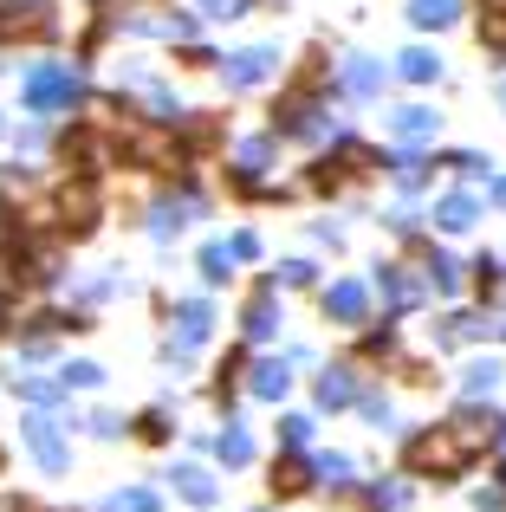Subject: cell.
I'll return each mask as SVG.
<instances>
[{"mask_svg": "<svg viewBox=\"0 0 506 512\" xmlns=\"http://www.w3.org/2000/svg\"><path fill=\"white\" fill-rule=\"evenodd\" d=\"M111 512H150V493H124V500H111Z\"/></svg>", "mask_w": 506, "mask_h": 512, "instance_id": "10", "label": "cell"}, {"mask_svg": "<svg viewBox=\"0 0 506 512\" xmlns=\"http://www.w3.org/2000/svg\"><path fill=\"white\" fill-rule=\"evenodd\" d=\"M253 389H260V396H279V389H286V376H279V370H273V363H266V370H260V376H253Z\"/></svg>", "mask_w": 506, "mask_h": 512, "instance_id": "6", "label": "cell"}, {"mask_svg": "<svg viewBox=\"0 0 506 512\" xmlns=\"http://www.w3.org/2000/svg\"><path fill=\"white\" fill-rule=\"evenodd\" d=\"M26 441L39 448V461H46V467H65V441L52 435V422H39V415H33V422H26Z\"/></svg>", "mask_w": 506, "mask_h": 512, "instance_id": "1", "label": "cell"}, {"mask_svg": "<svg viewBox=\"0 0 506 512\" xmlns=\"http://www.w3.org/2000/svg\"><path fill=\"white\" fill-rule=\"evenodd\" d=\"M416 20L422 26H448L455 20V0H416Z\"/></svg>", "mask_w": 506, "mask_h": 512, "instance_id": "3", "label": "cell"}, {"mask_svg": "<svg viewBox=\"0 0 506 512\" xmlns=\"http://www.w3.org/2000/svg\"><path fill=\"white\" fill-rule=\"evenodd\" d=\"M260 72H266V52H241V65H234V85H253Z\"/></svg>", "mask_w": 506, "mask_h": 512, "instance_id": "5", "label": "cell"}, {"mask_svg": "<svg viewBox=\"0 0 506 512\" xmlns=\"http://www.w3.org/2000/svg\"><path fill=\"white\" fill-rule=\"evenodd\" d=\"M325 305H331V312L344 318V325H351V318L364 312V292H357V286H331V299H325Z\"/></svg>", "mask_w": 506, "mask_h": 512, "instance_id": "2", "label": "cell"}, {"mask_svg": "<svg viewBox=\"0 0 506 512\" xmlns=\"http://www.w3.org/2000/svg\"><path fill=\"white\" fill-rule=\"evenodd\" d=\"M468 221H474V201L468 195H448L442 201V227H468Z\"/></svg>", "mask_w": 506, "mask_h": 512, "instance_id": "4", "label": "cell"}, {"mask_svg": "<svg viewBox=\"0 0 506 512\" xmlns=\"http://www.w3.org/2000/svg\"><path fill=\"white\" fill-rule=\"evenodd\" d=\"M403 72H409V78H435V52H409Z\"/></svg>", "mask_w": 506, "mask_h": 512, "instance_id": "8", "label": "cell"}, {"mask_svg": "<svg viewBox=\"0 0 506 512\" xmlns=\"http://www.w3.org/2000/svg\"><path fill=\"white\" fill-rule=\"evenodd\" d=\"M182 493H189V500H208V493H215V487H208V480L195 474V467H182Z\"/></svg>", "mask_w": 506, "mask_h": 512, "instance_id": "7", "label": "cell"}, {"mask_svg": "<svg viewBox=\"0 0 506 512\" xmlns=\"http://www.w3.org/2000/svg\"><path fill=\"white\" fill-rule=\"evenodd\" d=\"M299 487H305V467L286 461V467H279V493H299Z\"/></svg>", "mask_w": 506, "mask_h": 512, "instance_id": "9", "label": "cell"}]
</instances>
